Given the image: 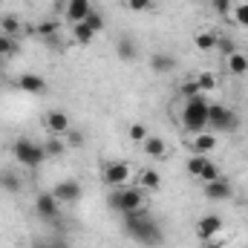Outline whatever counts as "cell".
I'll return each instance as SVG.
<instances>
[{
  "label": "cell",
  "instance_id": "cell-13",
  "mask_svg": "<svg viewBox=\"0 0 248 248\" xmlns=\"http://www.w3.org/2000/svg\"><path fill=\"white\" fill-rule=\"evenodd\" d=\"M17 87L23 90V93H29V95H44L49 87H46V78L44 75H38V72H23V75H17Z\"/></svg>",
  "mask_w": 248,
  "mask_h": 248
},
{
  "label": "cell",
  "instance_id": "cell-9",
  "mask_svg": "<svg viewBox=\"0 0 248 248\" xmlns=\"http://www.w3.org/2000/svg\"><path fill=\"white\" fill-rule=\"evenodd\" d=\"M52 196L61 202V205H72V202H78L81 196H84V187L78 179H63L58 185L52 187Z\"/></svg>",
  "mask_w": 248,
  "mask_h": 248
},
{
  "label": "cell",
  "instance_id": "cell-38",
  "mask_svg": "<svg viewBox=\"0 0 248 248\" xmlns=\"http://www.w3.org/2000/svg\"><path fill=\"white\" fill-rule=\"evenodd\" d=\"M49 248H72V246H69V243H66L63 237H55V240L49 243Z\"/></svg>",
  "mask_w": 248,
  "mask_h": 248
},
{
  "label": "cell",
  "instance_id": "cell-32",
  "mask_svg": "<svg viewBox=\"0 0 248 248\" xmlns=\"http://www.w3.org/2000/svg\"><path fill=\"white\" fill-rule=\"evenodd\" d=\"M127 136H130V141H136V144H141L150 133H147V124H141V122H133L130 124V130H127Z\"/></svg>",
  "mask_w": 248,
  "mask_h": 248
},
{
  "label": "cell",
  "instance_id": "cell-34",
  "mask_svg": "<svg viewBox=\"0 0 248 248\" xmlns=\"http://www.w3.org/2000/svg\"><path fill=\"white\" fill-rule=\"evenodd\" d=\"M211 3H214L217 15H222V17H231L234 15V6H237V0H211Z\"/></svg>",
  "mask_w": 248,
  "mask_h": 248
},
{
  "label": "cell",
  "instance_id": "cell-21",
  "mask_svg": "<svg viewBox=\"0 0 248 248\" xmlns=\"http://www.w3.org/2000/svg\"><path fill=\"white\" fill-rule=\"evenodd\" d=\"M93 38H95V32L87 26V20H81V23H72V41H75V44L87 46V44H93Z\"/></svg>",
  "mask_w": 248,
  "mask_h": 248
},
{
  "label": "cell",
  "instance_id": "cell-27",
  "mask_svg": "<svg viewBox=\"0 0 248 248\" xmlns=\"http://www.w3.org/2000/svg\"><path fill=\"white\" fill-rule=\"evenodd\" d=\"M217 35H219V32H199V35L193 38V46H196L199 52H214V46H217Z\"/></svg>",
  "mask_w": 248,
  "mask_h": 248
},
{
  "label": "cell",
  "instance_id": "cell-6",
  "mask_svg": "<svg viewBox=\"0 0 248 248\" xmlns=\"http://www.w3.org/2000/svg\"><path fill=\"white\" fill-rule=\"evenodd\" d=\"M219 147V139L214 130H202V133H187V150L193 156H211Z\"/></svg>",
  "mask_w": 248,
  "mask_h": 248
},
{
  "label": "cell",
  "instance_id": "cell-8",
  "mask_svg": "<svg viewBox=\"0 0 248 248\" xmlns=\"http://www.w3.org/2000/svg\"><path fill=\"white\" fill-rule=\"evenodd\" d=\"M35 214L41 219H58L61 217V202L52 196V190H44L35 196Z\"/></svg>",
  "mask_w": 248,
  "mask_h": 248
},
{
  "label": "cell",
  "instance_id": "cell-26",
  "mask_svg": "<svg viewBox=\"0 0 248 248\" xmlns=\"http://www.w3.org/2000/svg\"><path fill=\"white\" fill-rule=\"evenodd\" d=\"M139 187H144L147 193L150 190H159L162 187V176H159V170H141V176H139Z\"/></svg>",
  "mask_w": 248,
  "mask_h": 248
},
{
  "label": "cell",
  "instance_id": "cell-36",
  "mask_svg": "<svg viewBox=\"0 0 248 248\" xmlns=\"http://www.w3.org/2000/svg\"><path fill=\"white\" fill-rule=\"evenodd\" d=\"M219 176H222V173H219V168H217L214 162H211V165H208V168H205V170L199 173V179H202V185H205V182H214V179H219Z\"/></svg>",
  "mask_w": 248,
  "mask_h": 248
},
{
  "label": "cell",
  "instance_id": "cell-20",
  "mask_svg": "<svg viewBox=\"0 0 248 248\" xmlns=\"http://www.w3.org/2000/svg\"><path fill=\"white\" fill-rule=\"evenodd\" d=\"M58 20H44V23H38L35 26V35L38 38H44V41H49V44H55L58 41Z\"/></svg>",
  "mask_w": 248,
  "mask_h": 248
},
{
  "label": "cell",
  "instance_id": "cell-2",
  "mask_svg": "<svg viewBox=\"0 0 248 248\" xmlns=\"http://www.w3.org/2000/svg\"><path fill=\"white\" fill-rule=\"evenodd\" d=\"M107 205L110 211H116L119 217L122 214H130V211H139L147 205V190L144 187H110V196H107Z\"/></svg>",
  "mask_w": 248,
  "mask_h": 248
},
{
  "label": "cell",
  "instance_id": "cell-31",
  "mask_svg": "<svg viewBox=\"0 0 248 248\" xmlns=\"http://www.w3.org/2000/svg\"><path fill=\"white\" fill-rule=\"evenodd\" d=\"M231 20H234L237 26H246V29H248V0H237Z\"/></svg>",
  "mask_w": 248,
  "mask_h": 248
},
{
  "label": "cell",
  "instance_id": "cell-1",
  "mask_svg": "<svg viewBox=\"0 0 248 248\" xmlns=\"http://www.w3.org/2000/svg\"><path fill=\"white\" fill-rule=\"evenodd\" d=\"M124 219V231L139 243V246L147 248H159L165 243V231L162 225L153 219V214L147 208H139V211H130V214H122Z\"/></svg>",
  "mask_w": 248,
  "mask_h": 248
},
{
  "label": "cell",
  "instance_id": "cell-10",
  "mask_svg": "<svg viewBox=\"0 0 248 248\" xmlns=\"http://www.w3.org/2000/svg\"><path fill=\"white\" fill-rule=\"evenodd\" d=\"M219 231H222V217H217V214H205L193 222V234L199 240H214Z\"/></svg>",
  "mask_w": 248,
  "mask_h": 248
},
{
  "label": "cell",
  "instance_id": "cell-5",
  "mask_svg": "<svg viewBox=\"0 0 248 248\" xmlns=\"http://www.w3.org/2000/svg\"><path fill=\"white\" fill-rule=\"evenodd\" d=\"M240 127V116L234 110H228L225 104H211L208 107V130H217L219 133H234Z\"/></svg>",
  "mask_w": 248,
  "mask_h": 248
},
{
  "label": "cell",
  "instance_id": "cell-4",
  "mask_svg": "<svg viewBox=\"0 0 248 248\" xmlns=\"http://www.w3.org/2000/svg\"><path fill=\"white\" fill-rule=\"evenodd\" d=\"M12 156H15V162L17 165H23V168H41L44 162H46V153H44V144H38V141H32V139H17L15 144H12Z\"/></svg>",
  "mask_w": 248,
  "mask_h": 248
},
{
  "label": "cell",
  "instance_id": "cell-35",
  "mask_svg": "<svg viewBox=\"0 0 248 248\" xmlns=\"http://www.w3.org/2000/svg\"><path fill=\"white\" fill-rule=\"evenodd\" d=\"M130 12H150L156 6V0H124Z\"/></svg>",
  "mask_w": 248,
  "mask_h": 248
},
{
  "label": "cell",
  "instance_id": "cell-33",
  "mask_svg": "<svg viewBox=\"0 0 248 248\" xmlns=\"http://www.w3.org/2000/svg\"><path fill=\"white\" fill-rule=\"evenodd\" d=\"M87 26H90L95 35H101V32H104V26H107V20H104V15H98V12L93 9V12L87 15Z\"/></svg>",
  "mask_w": 248,
  "mask_h": 248
},
{
  "label": "cell",
  "instance_id": "cell-22",
  "mask_svg": "<svg viewBox=\"0 0 248 248\" xmlns=\"http://www.w3.org/2000/svg\"><path fill=\"white\" fill-rule=\"evenodd\" d=\"M44 153H46V159H58V156L66 153V141H63L61 136H49L44 141Z\"/></svg>",
  "mask_w": 248,
  "mask_h": 248
},
{
  "label": "cell",
  "instance_id": "cell-17",
  "mask_svg": "<svg viewBox=\"0 0 248 248\" xmlns=\"http://www.w3.org/2000/svg\"><path fill=\"white\" fill-rule=\"evenodd\" d=\"M141 150H144L150 159H165V156H168V141H165L162 136H147V139L141 141Z\"/></svg>",
  "mask_w": 248,
  "mask_h": 248
},
{
  "label": "cell",
  "instance_id": "cell-11",
  "mask_svg": "<svg viewBox=\"0 0 248 248\" xmlns=\"http://www.w3.org/2000/svg\"><path fill=\"white\" fill-rule=\"evenodd\" d=\"M202 193H205V199H211V202H225V199L234 196V187H231V182H228L225 176H219V179H214V182H205V185H202Z\"/></svg>",
  "mask_w": 248,
  "mask_h": 248
},
{
  "label": "cell",
  "instance_id": "cell-37",
  "mask_svg": "<svg viewBox=\"0 0 248 248\" xmlns=\"http://www.w3.org/2000/svg\"><path fill=\"white\" fill-rule=\"evenodd\" d=\"M63 141H66V147H81V144H84V133H75V130H69Z\"/></svg>",
  "mask_w": 248,
  "mask_h": 248
},
{
  "label": "cell",
  "instance_id": "cell-43",
  "mask_svg": "<svg viewBox=\"0 0 248 248\" xmlns=\"http://www.w3.org/2000/svg\"><path fill=\"white\" fill-rule=\"evenodd\" d=\"M246 248H248V246H246Z\"/></svg>",
  "mask_w": 248,
  "mask_h": 248
},
{
  "label": "cell",
  "instance_id": "cell-29",
  "mask_svg": "<svg viewBox=\"0 0 248 248\" xmlns=\"http://www.w3.org/2000/svg\"><path fill=\"white\" fill-rule=\"evenodd\" d=\"M179 95H182V101H190V98H199V95H202V90H199L196 78H187V81L179 84Z\"/></svg>",
  "mask_w": 248,
  "mask_h": 248
},
{
  "label": "cell",
  "instance_id": "cell-42",
  "mask_svg": "<svg viewBox=\"0 0 248 248\" xmlns=\"http://www.w3.org/2000/svg\"><path fill=\"white\" fill-rule=\"evenodd\" d=\"M0 179H3V170H0Z\"/></svg>",
  "mask_w": 248,
  "mask_h": 248
},
{
  "label": "cell",
  "instance_id": "cell-19",
  "mask_svg": "<svg viewBox=\"0 0 248 248\" xmlns=\"http://www.w3.org/2000/svg\"><path fill=\"white\" fill-rule=\"evenodd\" d=\"M116 52H119V58L122 61H136L139 58V46H136V41L133 38H119V44H116Z\"/></svg>",
  "mask_w": 248,
  "mask_h": 248
},
{
  "label": "cell",
  "instance_id": "cell-12",
  "mask_svg": "<svg viewBox=\"0 0 248 248\" xmlns=\"http://www.w3.org/2000/svg\"><path fill=\"white\" fill-rule=\"evenodd\" d=\"M0 35L9 38H23V35H35V26H26L20 17L15 15H0Z\"/></svg>",
  "mask_w": 248,
  "mask_h": 248
},
{
  "label": "cell",
  "instance_id": "cell-23",
  "mask_svg": "<svg viewBox=\"0 0 248 248\" xmlns=\"http://www.w3.org/2000/svg\"><path fill=\"white\" fill-rule=\"evenodd\" d=\"M17 55H20V44H17V38L0 35V58L12 61V58H17Z\"/></svg>",
  "mask_w": 248,
  "mask_h": 248
},
{
  "label": "cell",
  "instance_id": "cell-16",
  "mask_svg": "<svg viewBox=\"0 0 248 248\" xmlns=\"http://www.w3.org/2000/svg\"><path fill=\"white\" fill-rule=\"evenodd\" d=\"M150 69H153L156 75H170V72L176 69V58H173L170 52H153V55H150Z\"/></svg>",
  "mask_w": 248,
  "mask_h": 248
},
{
  "label": "cell",
  "instance_id": "cell-30",
  "mask_svg": "<svg viewBox=\"0 0 248 248\" xmlns=\"http://www.w3.org/2000/svg\"><path fill=\"white\" fill-rule=\"evenodd\" d=\"M214 52L228 58V55H234V52H237V44H234L228 35H217V46H214Z\"/></svg>",
  "mask_w": 248,
  "mask_h": 248
},
{
  "label": "cell",
  "instance_id": "cell-40",
  "mask_svg": "<svg viewBox=\"0 0 248 248\" xmlns=\"http://www.w3.org/2000/svg\"><path fill=\"white\" fill-rule=\"evenodd\" d=\"M3 63H6V58H0V72H3Z\"/></svg>",
  "mask_w": 248,
  "mask_h": 248
},
{
  "label": "cell",
  "instance_id": "cell-41",
  "mask_svg": "<svg viewBox=\"0 0 248 248\" xmlns=\"http://www.w3.org/2000/svg\"><path fill=\"white\" fill-rule=\"evenodd\" d=\"M0 78H3V72H0ZM0 84H3V81H0Z\"/></svg>",
  "mask_w": 248,
  "mask_h": 248
},
{
  "label": "cell",
  "instance_id": "cell-39",
  "mask_svg": "<svg viewBox=\"0 0 248 248\" xmlns=\"http://www.w3.org/2000/svg\"><path fill=\"white\" fill-rule=\"evenodd\" d=\"M32 248H49V243H41V240H35V243H32Z\"/></svg>",
  "mask_w": 248,
  "mask_h": 248
},
{
  "label": "cell",
  "instance_id": "cell-3",
  "mask_svg": "<svg viewBox=\"0 0 248 248\" xmlns=\"http://www.w3.org/2000/svg\"><path fill=\"white\" fill-rule=\"evenodd\" d=\"M208 98L205 95H199V98H190L185 101V107H182V127H185V133H202V130H208Z\"/></svg>",
  "mask_w": 248,
  "mask_h": 248
},
{
  "label": "cell",
  "instance_id": "cell-18",
  "mask_svg": "<svg viewBox=\"0 0 248 248\" xmlns=\"http://www.w3.org/2000/svg\"><path fill=\"white\" fill-rule=\"evenodd\" d=\"M225 66H228V72H231L234 78H243V75H248V55L237 49L234 55L225 58Z\"/></svg>",
  "mask_w": 248,
  "mask_h": 248
},
{
  "label": "cell",
  "instance_id": "cell-24",
  "mask_svg": "<svg viewBox=\"0 0 248 248\" xmlns=\"http://www.w3.org/2000/svg\"><path fill=\"white\" fill-rule=\"evenodd\" d=\"M208 165H211V156H193V153H190L187 162H185V170L193 176V179H199V173H202Z\"/></svg>",
  "mask_w": 248,
  "mask_h": 248
},
{
  "label": "cell",
  "instance_id": "cell-7",
  "mask_svg": "<svg viewBox=\"0 0 248 248\" xmlns=\"http://www.w3.org/2000/svg\"><path fill=\"white\" fill-rule=\"evenodd\" d=\"M133 176V168L127 162H104L101 165V179L110 187H124Z\"/></svg>",
  "mask_w": 248,
  "mask_h": 248
},
{
  "label": "cell",
  "instance_id": "cell-15",
  "mask_svg": "<svg viewBox=\"0 0 248 248\" xmlns=\"http://www.w3.org/2000/svg\"><path fill=\"white\" fill-rule=\"evenodd\" d=\"M90 12H93V3H90V0H66V6H63V15L69 17V23L87 20Z\"/></svg>",
  "mask_w": 248,
  "mask_h": 248
},
{
  "label": "cell",
  "instance_id": "cell-25",
  "mask_svg": "<svg viewBox=\"0 0 248 248\" xmlns=\"http://www.w3.org/2000/svg\"><path fill=\"white\" fill-rule=\"evenodd\" d=\"M196 84H199L202 95H205V93H214V90L219 87V75H217V72H211V69H205V72H199V75H196Z\"/></svg>",
  "mask_w": 248,
  "mask_h": 248
},
{
  "label": "cell",
  "instance_id": "cell-14",
  "mask_svg": "<svg viewBox=\"0 0 248 248\" xmlns=\"http://www.w3.org/2000/svg\"><path fill=\"white\" fill-rule=\"evenodd\" d=\"M44 124H46L49 136H66V133H69V127H72V122H69V116H66L63 110H52V113H46V119H44Z\"/></svg>",
  "mask_w": 248,
  "mask_h": 248
},
{
  "label": "cell",
  "instance_id": "cell-28",
  "mask_svg": "<svg viewBox=\"0 0 248 248\" xmlns=\"http://www.w3.org/2000/svg\"><path fill=\"white\" fill-rule=\"evenodd\" d=\"M23 179L15 173V170H3V179H0V190H9V193H20Z\"/></svg>",
  "mask_w": 248,
  "mask_h": 248
}]
</instances>
